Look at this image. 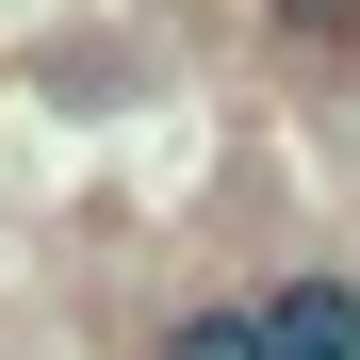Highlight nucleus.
<instances>
[{"instance_id": "1", "label": "nucleus", "mask_w": 360, "mask_h": 360, "mask_svg": "<svg viewBox=\"0 0 360 360\" xmlns=\"http://www.w3.org/2000/svg\"><path fill=\"white\" fill-rule=\"evenodd\" d=\"M246 311H262V360H360V278H278Z\"/></svg>"}, {"instance_id": "2", "label": "nucleus", "mask_w": 360, "mask_h": 360, "mask_svg": "<svg viewBox=\"0 0 360 360\" xmlns=\"http://www.w3.org/2000/svg\"><path fill=\"white\" fill-rule=\"evenodd\" d=\"M148 360H262V311H246V295H229V311H180Z\"/></svg>"}, {"instance_id": "3", "label": "nucleus", "mask_w": 360, "mask_h": 360, "mask_svg": "<svg viewBox=\"0 0 360 360\" xmlns=\"http://www.w3.org/2000/svg\"><path fill=\"white\" fill-rule=\"evenodd\" d=\"M262 17H278L295 49H360V0H262Z\"/></svg>"}]
</instances>
